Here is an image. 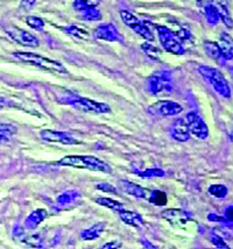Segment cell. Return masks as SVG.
<instances>
[{"label":"cell","mask_w":233,"mask_h":249,"mask_svg":"<svg viewBox=\"0 0 233 249\" xmlns=\"http://www.w3.org/2000/svg\"><path fill=\"white\" fill-rule=\"evenodd\" d=\"M57 165L63 167H72L77 169H88L92 171H100V173L110 174L112 169L108 163L99 160L98 157L90 155H69L62 157L60 161L56 162Z\"/></svg>","instance_id":"1"},{"label":"cell","mask_w":233,"mask_h":249,"mask_svg":"<svg viewBox=\"0 0 233 249\" xmlns=\"http://www.w3.org/2000/svg\"><path fill=\"white\" fill-rule=\"evenodd\" d=\"M13 55L14 57L18 58L19 61L23 62V63L34 65V67L40 68V69L50 71V72L68 73V70L63 64L55 60H52V58L45 57V56L27 52H17L14 53Z\"/></svg>","instance_id":"2"},{"label":"cell","mask_w":233,"mask_h":249,"mask_svg":"<svg viewBox=\"0 0 233 249\" xmlns=\"http://www.w3.org/2000/svg\"><path fill=\"white\" fill-rule=\"evenodd\" d=\"M147 91L156 97L168 96L173 93L174 83L169 71H158L147 79Z\"/></svg>","instance_id":"3"},{"label":"cell","mask_w":233,"mask_h":249,"mask_svg":"<svg viewBox=\"0 0 233 249\" xmlns=\"http://www.w3.org/2000/svg\"><path fill=\"white\" fill-rule=\"evenodd\" d=\"M198 72L214 88V90L218 94L226 98V99L231 98V88H230L228 81L219 70L208 67V65H202V67L198 68Z\"/></svg>","instance_id":"4"},{"label":"cell","mask_w":233,"mask_h":249,"mask_svg":"<svg viewBox=\"0 0 233 249\" xmlns=\"http://www.w3.org/2000/svg\"><path fill=\"white\" fill-rule=\"evenodd\" d=\"M156 32H158L159 40L163 47L164 50H167L168 53H172L175 55H183L184 54V48L182 46L181 41L179 40L178 35L175 34L173 31H170L168 27L164 26H155Z\"/></svg>","instance_id":"5"},{"label":"cell","mask_w":233,"mask_h":249,"mask_svg":"<svg viewBox=\"0 0 233 249\" xmlns=\"http://www.w3.org/2000/svg\"><path fill=\"white\" fill-rule=\"evenodd\" d=\"M120 17L126 26H128L132 31H134L137 34H139L141 37H143L147 41H154V35H153L152 31H150L146 22L141 21L138 19L134 14H132L128 11H122L120 12Z\"/></svg>","instance_id":"6"},{"label":"cell","mask_w":233,"mask_h":249,"mask_svg":"<svg viewBox=\"0 0 233 249\" xmlns=\"http://www.w3.org/2000/svg\"><path fill=\"white\" fill-rule=\"evenodd\" d=\"M183 111V107L179 103L173 100H159L150 105L148 112L155 117H174Z\"/></svg>","instance_id":"7"},{"label":"cell","mask_w":233,"mask_h":249,"mask_svg":"<svg viewBox=\"0 0 233 249\" xmlns=\"http://www.w3.org/2000/svg\"><path fill=\"white\" fill-rule=\"evenodd\" d=\"M69 104H72L73 107L79 109V111L88 112V113L103 114L111 112V107L108 104L98 103L96 100L89 99V98H75L72 102H69Z\"/></svg>","instance_id":"8"},{"label":"cell","mask_w":233,"mask_h":249,"mask_svg":"<svg viewBox=\"0 0 233 249\" xmlns=\"http://www.w3.org/2000/svg\"><path fill=\"white\" fill-rule=\"evenodd\" d=\"M187 121L188 128L190 134H193L195 138L199 139V140H205L209 136V128L204 123V120L199 117L198 114L195 113V112H190L187 114L185 118Z\"/></svg>","instance_id":"9"},{"label":"cell","mask_w":233,"mask_h":249,"mask_svg":"<svg viewBox=\"0 0 233 249\" xmlns=\"http://www.w3.org/2000/svg\"><path fill=\"white\" fill-rule=\"evenodd\" d=\"M41 139L43 141L50 142V143H61V144H77L78 140H76L72 134L67 132H57V130L43 129L40 133Z\"/></svg>","instance_id":"10"},{"label":"cell","mask_w":233,"mask_h":249,"mask_svg":"<svg viewBox=\"0 0 233 249\" xmlns=\"http://www.w3.org/2000/svg\"><path fill=\"white\" fill-rule=\"evenodd\" d=\"M7 34L13 38L16 42H18L21 46L25 47H31V48H36L39 47V40H37L36 36H34L31 33L23 31V29L17 28V27H11L6 29Z\"/></svg>","instance_id":"11"},{"label":"cell","mask_w":233,"mask_h":249,"mask_svg":"<svg viewBox=\"0 0 233 249\" xmlns=\"http://www.w3.org/2000/svg\"><path fill=\"white\" fill-rule=\"evenodd\" d=\"M93 36L98 40L108 41V42H123L122 35L119 34L116 26L112 23H103L94 29Z\"/></svg>","instance_id":"12"},{"label":"cell","mask_w":233,"mask_h":249,"mask_svg":"<svg viewBox=\"0 0 233 249\" xmlns=\"http://www.w3.org/2000/svg\"><path fill=\"white\" fill-rule=\"evenodd\" d=\"M161 215L162 218L166 219L168 222H170L173 226L181 227V228L185 227V225L191 221L190 215H189L185 211H183V210H179V209L166 210V211L162 212Z\"/></svg>","instance_id":"13"},{"label":"cell","mask_w":233,"mask_h":249,"mask_svg":"<svg viewBox=\"0 0 233 249\" xmlns=\"http://www.w3.org/2000/svg\"><path fill=\"white\" fill-rule=\"evenodd\" d=\"M81 192L76 191V190H68V191L62 192V194L56 198V206L60 210L69 209V207L76 205V204L81 200Z\"/></svg>","instance_id":"14"},{"label":"cell","mask_w":233,"mask_h":249,"mask_svg":"<svg viewBox=\"0 0 233 249\" xmlns=\"http://www.w3.org/2000/svg\"><path fill=\"white\" fill-rule=\"evenodd\" d=\"M172 135L176 141L187 142L190 139L188 124L185 119H178L172 127Z\"/></svg>","instance_id":"15"},{"label":"cell","mask_w":233,"mask_h":249,"mask_svg":"<svg viewBox=\"0 0 233 249\" xmlns=\"http://www.w3.org/2000/svg\"><path fill=\"white\" fill-rule=\"evenodd\" d=\"M13 235H14V240H18V241L22 242V244H25L27 246H32V247H37V248L42 247V244H41V240L39 238V235L28 236L22 227L17 226L16 228H14Z\"/></svg>","instance_id":"16"},{"label":"cell","mask_w":233,"mask_h":249,"mask_svg":"<svg viewBox=\"0 0 233 249\" xmlns=\"http://www.w3.org/2000/svg\"><path fill=\"white\" fill-rule=\"evenodd\" d=\"M211 4L216 8L218 14H219L220 20L225 23L226 27L232 28V18L230 14L229 10V2L228 0H211Z\"/></svg>","instance_id":"17"},{"label":"cell","mask_w":233,"mask_h":249,"mask_svg":"<svg viewBox=\"0 0 233 249\" xmlns=\"http://www.w3.org/2000/svg\"><path fill=\"white\" fill-rule=\"evenodd\" d=\"M120 185H122V188L124 191L126 192V194L133 196L135 198H141V199H144V198H148L149 196V190L143 188V186L138 185V184H134V183L132 182H128V180H122L120 182Z\"/></svg>","instance_id":"18"},{"label":"cell","mask_w":233,"mask_h":249,"mask_svg":"<svg viewBox=\"0 0 233 249\" xmlns=\"http://www.w3.org/2000/svg\"><path fill=\"white\" fill-rule=\"evenodd\" d=\"M119 213V217L122 219V221L124 224L129 225V226H133V227H141L143 226L144 221L143 218L141 217L139 213L133 212V211H127V210H122V211L118 212Z\"/></svg>","instance_id":"19"},{"label":"cell","mask_w":233,"mask_h":249,"mask_svg":"<svg viewBox=\"0 0 233 249\" xmlns=\"http://www.w3.org/2000/svg\"><path fill=\"white\" fill-rule=\"evenodd\" d=\"M48 212L45 209H39L36 211L32 212L31 214L26 218L25 220V228L27 230H35L43 220H46Z\"/></svg>","instance_id":"20"},{"label":"cell","mask_w":233,"mask_h":249,"mask_svg":"<svg viewBox=\"0 0 233 249\" xmlns=\"http://www.w3.org/2000/svg\"><path fill=\"white\" fill-rule=\"evenodd\" d=\"M204 50H205L206 55H208L209 57H211L212 60L217 61L218 63L224 64L222 49H220L219 43L214 42V41H205V42H204Z\"/></svg>","instance_id":"21"},{"label":"cell","mask_w":233,"mask_h":249,"mask_svg":"<svg viewBox=\"0 0 233 249\" xmlns=\"http://www.w3.org/2000/svg\"><path fill=\"white\" fill-rule=\"evenodd\" d=\"M220 49H222V55H223V61L224 63L228 61L232 60V38L229 34L223 33L222 36H220Z\"/></svg>","instance_id":"22"},{"label":"cell","mask_w":233,"mask_h":249,"mask_svg":"<svg viewBox=\"0 0 233 249\" xmlns=\"http://www.w3.org/2000/svg\"><path fill=\"white\" fill-rule=\"evenodd\" d=\"M104 230L105 222H98V224L93 225V226L88 228V230L83 231L81 233V238L83 240H87V241H89V240H96L99 238L100 234L104 232Z\"/></svg>","instance_id":"23"},{"label":"cell","mask_w":233,"mask_h":249,"mask_svg":"<svg viewBox=\"0 0 233 249\" xmlns=\"http://www.w3.org/2000/svg\"><path fill=\"white\" fill-rule=\"evenodd\" d=\"M96 203L99 204V205L108 207V209L113 210V211L119 212L124 210V205L120 201L110 199V198H106V197H99L96 199Z\"/></svg>","instance_id":"24"},{"label":"cell","mask_w":233,"mask_h":249,"mask_svg":"<svg viewBox=\"0 0 233 249\" xmlns=\"http://www.w3.org/2000/svg\"><path fill=\"white\" fill-rule=\"evenodd\" d=\"M17 133V128L13 124L0 123V142H6L13 138Z\"/></svg>","instance_id":"25"},{"label":"cell","mask_w":233,"mask_h":249,"mask_svg":"<svg viewBox=\"0 0 233 249\" xmlns=\"http://www.w3.org/2000/svg\"><path fill=\"white\" fill-rule=\"evenodd\" d=\"M147 199L149 200V203L158 206H163L167 204V196L163 191H160V190H155V191L149 192V196Z\"/></svg>","instance_id":"26"},{"label":"cell","mask_w":233,"mask_h":249,"mask_svg":"<svg viewBox=\"0 0 233 249\" xmlns=\"http://www.w3.org/2000/svg\"><path fill=\"white\" fill-rule=\"evenodd\" d=\"M100 1L102 0H75L73 1V8L81 13L85 10H89V8L97 7L100 4Z\"/></svg>","instance_id":"27"},{"label":"cell","mask_w":233,"mask_h":249,"mask_svg":"<svg viewBox=\"0 0 233 249\" xmlns=\"http://www.w3.org/2000/svg\"><path fill=\"white\" fill-rule=\"evenodd\" d=\"M204 14H205L206 20H208V22L212 26L217 25V23L220 21L219 14H218L217 10L214 7V5H212V4L205 6V7H204Z\"/></svg>","instance_id":"28"},{"label":"cell","mask_w":233,"mask_h":249,"mask_svg":"<svg viewBox=\"0 0 233 249\" xmlns=\"http://www.w3.org/2000/svg\"><path fill=\"white\" fill-rule=\"evenodd\" d=\"M64 32H66L67 34L72 35V36L81 38V40H89V37H90L89 33H88L87 31H84V29L77 27V26H75V25L68 26V27L64 28Z\"/></svg>","instance_id":"29"},{"label":"cell","mask_w":233,"mask_h":249,"mask_svg":"<svg viewBox=\"0 0 233 249\" xmlns=\"http://www.w3.org/2000/svg\"><path fill=\"white\" fill-rule=\"evenodd\" d=\"M135 174L139 177H143V178H154V177H163L164 171L161 170V169H147L144 171L140 170H134Z\"/></svg>","instance_id":"30"},{"label":"cell","mask_w":233,"mask_h":249,"mask_svg":"<svg viewBox=\"0 0 233 249\" xmlns=\"http://www.w3.org/2000/svg\"><path fill=\"white\" fill-rule=\"evenodd\" d=\"M228 188H226L225 185L223 184H217V185H211L210 188H209V194L211 196H214V197L216 198H219V199H223V198H225L226 196H228Z\"/></svg>","instance_id":"31"},{"label":"cell","mask_w":233,"mask_h":249,"mask_svg":"<svg viewBox=\"0 0 233 249\" xmlns=\"http://www.w3.org/2000/svg\"><path fill=\"white\" fill-rule=\"evenodd\" d=\"M82 13V18L84 20H88V21H98V20L102 19V13L97 10V7L89 8V10H85Z\"/></svg>","instance_id":"32"},{"label":"cell","mask_w":233,"mask_h":249,"mask_svg":"<svg viewBox=\"0 0 233 249\" xmlns=\"http://www.w3.org/2000/svg\"><path fill=\"white\" fill-rule=\"evenodd\" d=\"M26 23L31 28L35 29V31H42L45 28V21L39 17H34V16H29L26 18Z\"/></svg>","instance_id":"33"},{"label":"cell","mask_w":233,"mask_h":249,"mask_svg":"<svg viewBox=\"0 0 233 249\" xmlns=\"http://www.w3.org/2000/svg\"><path fill=\"white\" fill-rule=\"evenodd\" d=\"M141 48H143V50L146 53V55L148 56L149 58H152V60H155V61L159 60L160 50L156 48L155 46H153V44L150 43H143V46H141Z\"/></svg>","instance_id":"34"},{"label":"cell","mask_w":233,"mask_h":249,"mask_svg":"<svg viewBox=\"0 0 233 249\" xmlns=\"http://www.w3.org/2000/svg\"><path fill=\"white\" fill-rule=\"evenodd\" d=\"M210 240H211L212 244L216 246L217 248H223V249H229L230 248L229 245L226 244V242L224 241V240L220 238L219 235H216V234H211Z\"/></svg>","instance_id":"35"},{"label":"cell","mask_w":233,"mask_h":249,"mask_svg":"<svg viewBox=\"0 0 233 249\" xmlns=\"http://www.w3.org/2000/svg\"><path fill=\"white\" fill-rule=\"evenodd\" d=\"M96 189L100 190V191L106 192V194H112V195H118L117 189L113 185L108 184V183H99L96 185Z\"/></svg>","instance_id":"36"},{"label":"cell","mask_w":233,"mask_h":249,"mask_svg":"<svg viewBox=\"0 0 233 249\" xmlns=\"http://www.w3.org/2000/svg\"><path fill=\"white\" fill-rule=\"evenodd\" d=\"M208 219L210 221H216V222H220V224L223 225H231L232 222L229 221L228 219L224 218V217H219V215L216 214V213H210V214L208 215Z\"/></svg>","instance_id":"37"},{"label":"cell","mask_w":233,"mask_h":249,"mask_svg":"<svg viewBox=\"0 0 233 249\" xmlns=\"http://www.w3.org/2000/svg\"><path fill=\"white\" fill-rule=\"evenodd\" d=\"M35 2H36V0H21L20 8L23 11H31L35 6Z\"/></svg>","instance_id":"38"},{"label":"cell","mask_w":233,"mask_h":249,"mask_svg":"<svg viewBox=\"0 0 233 249\" xmlns=\"http://www.w3.org/2000/svg\"><path fill=\"white\" fill-rule=\"evenodd\" d=\"M120 247H122V242L111 241V242H108V244L103 245L102 249H113V248H120Z\"/></svg>","instance_id":"39"},{"label":"cell","mask_w":233,"mask_h":249,"mask_svg":"<svg viewBox=\"0 0 233 249\" xmlns=\"http://www.w3.org/2000/svg\"><path fill=\"white\" fill-rule=\"evenodd\" d=\"M226 219H228L229 221L232 222V206H230L226 209Z\"/></svg>","instance_id":"40"},{"label":"cell","mask_w":233,"mask_h":249,"mask_svg":"<svg viewBox=\"0 0 233 249\" xmlns=\"http://www.w3.org/2000/svg\"><path fill=\"white\" fill-rule=\"evenodd\" d=\"M5 106H7V100L4 99L2 97H0V109L4 108Z\"/></svg>","instance_id":"41"},{"label":"cell","mask_w":233,"mask_h":249,"mask_svg":"<svg viewBox=\"0 0 233 249\" xmlns=\"http://www.w3.org/2000/svg\"><path fill=\"white\" fill-rule=\"evenodd\" d=\"M143 246H147V247H149L150 249H154V248H156L154 245L149 244V242H148V241H143Z\"/></svg>","instance_id":"42"}]
</instances>
